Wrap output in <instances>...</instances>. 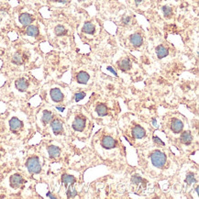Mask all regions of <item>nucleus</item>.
I'll return each mask as SVG.
<instances>
[{
	"instance_id": "obj_34",
	"label": "nucleus",
	"mask_w": 199,
	"mask_h": 199,
	"mask_svg": "<svg viewBox=\"0 0 199 199\" xmlns=\"http://www.w3.org/2000/svg\"><path fill=\"white\" fill-rule=\"evenodd\" d=\"M135 2H136L137 4H139V3H140V2H142V0H134Z\"/></svg>"
},
{
	"instance_id": "obj_36",
	"label": "nucleus",
	"mask_w": 199,
	"mask_h": 199,
	"mask_svg": "<svg viewBox=\"0 0 199 199\" xmlns=\"http://www.w3.org/2000/svg\"><path fill=\"white\" fill-rule=\"evenodd\" d=\"M49 1H52V2H54V1H56V0H49Z\"/></svg>"
},
{
	"instance_id": "obj_24",
	"label": "nucleus",
	"mask_w": 199,
	"mask_h": 199,
	"mask_svg": "<svg viewBox=\"0 0 199 199\" xmlns=\"http://www.w3.org/2000/svg\"><path fill=\"white\" fill-rule=\"evenodd\" d=\"M12 62H13L14 63H16V64L19 65V64H21V63L23 62V58H22V56H21L20 54L16 53L15 55L13 56V58H12Z\"/></svg>"
},
{
	"instance_id": "obj_22",
	"label": "nucleus",
	"mask_w": 199,
	"mask_h": 199,
	"mask_svg": "<svg viewBox=\"0 0 199 199\" xmlns=\"http://www.w3.org/2000/svg\"><path fill=\"white\" fill-rule=\"evenodd\" d=\"M119 68L123 71H127L130 68V62L129 60H123L119 62Z\"/></svg>"
},
{
	"instance_id": "obj_25",
	"label": "nucleus",
	"mask_w": 199,
	"mask_h": 199,
	"mask_svg": "<svg viewBox=\"0 0 199 199\" xmlns=\"http://www.w3.org/2000/svg\"><path fill=\"white\" fill-rule=\"evenodd\" d=\"M66 32L67 31H66V30L64 28V27H62L61 25L57 26L55 28V33H56V35H58V36H62V35L66 34Z\"/></svg>"
},
{
	"instance_id": "obj_30",
	"label": "nucleus",
	"mask_w": 199,
	"mask_h": 199,
	"mask_svg": "<svg viewBox=\"0 0 199 199\" xmlns=\"http://www.w3.org/2000/svg\"><path fill=\"white\" fill-rule=\"evenodd\" d=\"M140 181H141V179H140V177H139V176L132 177V183H134V184H138Z\"/></svg>"
},
{
	"instance_id": "obj_5",
	"label": "nucleus",
	"mask_w": 199,
	"mask_h": 199,
	"mask_svg": "<svg viewBox=\"0 0 199 199\" xmlns=\"http://www.w3.org/2000/svg\"><path fill=\"white\" fill-rule=\"evenodd\" d=\"M52 129L55 134H60L62 131V124L59 119H54L52 122Z\"/></svg>"
},
{
	"instance_id": "obj_28",
	"label": "nucleus",
	"mask_w": 199,
	"mask_h": 199,
	"mask_svg": "<svg viewBox=\"0 0 199 199\" xmlns=\"http://www.w3.org/2000/svg\"><path fill=\"white\" fill-rule=\"evenodd\" d=\"M66 194H67V196L68 197H74L76 195H77V192L74 188H71L69 187L67 192H66Z\"/></svg>"
},
{
	"instance_id": "obj_18",
	"label": "nucleus",
	"mask_w": 199,
	"mask_h": 199,
	"mask_svg": "<svg viewBox=\"0 0 199 199\" xmlns=\"http://www.w3.org/2000/svg\"><path fill=\"white\" fill-rule=\"evenodd\" d=\"M181 140L183 143L184 144H189L191 143V141H192V135L189 131H186V132H183L182 134V136H181Z\"/></svg>"
},
{
	"instance_id": "obj_19",
	"label": "nucleus",
	"mask_w": 199,
	"mask_h": 199,
	"mask_svg": "<svg viewBox=\"0 0 199 199\" xmlns=\"http://www.w3.org/2000/svg\"><path fill=\"white\" fill-rule=\"evenodd\" d=\"M16 87L19 91H25L28 88V83L24 79H18L16 82Z\"/></svg>"
},
{
	"instance_id": "obj_32",
	"label": "nucleus",
	"mask_w": 199,
	"mask_h": 199,
	"mask_svg": "<svg viewBox=\"0 0 199 199\" xmlns=\"http://www.w3.org/2000/svg\"><path fill=\"white\" fill-rule=\"evenodd\" d=\"M57 2H59V3H62V4H64L67 2V0H56Z\"/></svg>"
},
{
	"instance_id": "obj_4",
	"label": "nucleus",
	"mask_w": 199,
	"mask_h": 199,
	"mask_svg": "<svg viewBox=\"0 0 199 199\" xmlns=\"http://www.w3.org/2000/svg\"><path fill=\"white\" fill-rule=\"evenodd\" d=\"M32 17L30 15V14H27V13H24V14H21V15L19 16V21L20 23L22 24L23 26H28L30 25V23L32 22Z\"/></svg>"
},
{
	"instance_id": "obj_29",
	"label": "nucleus",
	"mask_w": 199,
	"mask_h": 199,
	"mask_svg": "<svg viewBox=\"0 0 199 199\" xmlns=\"http://www.w3.org/2000/svg\"><path fill=\"white\" fill-rule=\"evenodd\" d=\"M85 96V94L84 93V92H79V93H77L76 95H75V101L76 102H78V101H80L81 99H83L84 97Z\"/></svg>"
},
{
	"instance_id": "obj_31",
	"label": "nucleus",
	"mask_w": 199,
	"mask_h": 199,
	"mask_svg": "<svg viewBox=\"0 0 199 199\" xmlns=\"http://www.w3.org/2000/svg\"><path fill=\"white\" fill-rule=\"evenodd\" d=\"M153 140H155V142H157V143H160V144H161V145H164V143H163V142L159 139V138H157V137H154L153 138Z\"/></svg>"
},
{
	"instance_id": "obj_1",
	"label": "nucleus",
	"mask_w": 199,
	"mask_h": 199,
	"mask_svg": "<svg viewBox=\"0 0 199 199\" xmlns=\"http://www.w3.org/2000/svg\"><path fill=\"white\" fill-rule=\"evenodd\" d=\"M152 164L157 167V168H161L164 165L165 161H166V157L165 154L162 153L161 152H155L152 154Z\"/></svg>"
},
{
	"instance_id": "obj_7",
	"label": "nucleus",
	"mask_w": 199,
	"mask_h": 199,
	"mask_svg": "<svg viewBox=\"0 0 199 199\" xmlns=\"http://www.w3.org/2000/svg\"><path fill=\"white\" fill-rule=\"evenodd\" d=\"M102 145L106 149H111L115 146V140L110 136H106L102 140Z\"/></svg>"
},
{
	"instance_id": "obj_15",
	"label": "nucleus",
	"mask_w": 199,
	"mask_h": 199,
	"mask_svg": "<svg viewBox=\"0 0 199 199\" xmlns=\"http://www.w3.org/2000/svg\"><path fill=\"white\" fill-rule=\"evenodd\" d=\"M76 79H77V82L80 83V84H86L89 80V75L84 73V72H81L77 74L76 76Z\"/></svg>"
},
{
	"instance_id": "obj_37",
	"label": "nucleus",
	"mask_w": 199,
	"mask_h": 199,
	"mask_svg": "<svg viewBox=\"0 0 199 199\" xmlns=\"http://www.w3.org/2000/svg\"><path fill=\"white\" fill-rule=\"evenodd\" d=\"M78 1H84V0H78Z\"/></svg>"
},
{
	"instance_id": "obj_6",
	"label": "nucleus",
	"mask_w": 199,
	"mask_h": 199,
	"mask_svg": "<svg viewBox=\"0 0 199 199\" xmlns=\"http://www.w3.org/2000/svg\"><path fill=\"white\" fill-rule=\"evenodd\" d=\"M183 125L180 119H174L172 124V130L174 133H180L183 130Z\"/></svg>"
},
{
	"instance_id": "obj_23",
	"label": "nucleus",
	"mask_w": 199,
	"mask_h": 199,
	"mask_svg": "<svg viewBox=\"0 0 199 199\" xmlns=\"http://www.w3.org/2000/svg\"><path fill=\"white\" fill-rule=\"evenodd\" d=\"M96 112L99 116H105L106 112H108V108L105 105H99L96 108Z\"/></svg>"
},
{
	"instance_id": "obj_13",
	"label": "nucleus",
	"mask_w": 199,
	"mask_h": 199,
	"mask_svg": "<svg viewBox=\"0 0 199 199\" xmlns=\"http://www.w3.org/2000/svg\"><path fill=\"white\" fill-rule=\"evenodd\" d=\"M132 135H133V137L136 139H141L144 136V130L140 126L135 127L132 130Z\"/></svg>"
},
{
	"instance_id": "obj_26",
	"label": "nucleus",
	"mask_w": 199,
	"mask_h": 199,
	"mask_svg": "<svg viewBox=\"0 0 199 199\" xmlns=\"http://www.w3.org/2000/svg\"><path fill=\"white\" fill-rule=\"evenodd\" d=\"M162 12H163V15L166 16V17H170L173 14V10H172V8H170V6H163V8H162Z\"/></svg>"
},
{
	"instance_id": "obj_12",
	"label": "nucleus",
	"mask_w": 199,
	"mask_h": 199,
	"mask_svg": "<svg viewBox=\"0 0 199 199\" xmlns=\"http://www.w3.org/2000/svg\"><path fill=\"white\" fill-rule=\"evenodd\" d=\"M130 41L131 43L134 45V46H140L142 44V41H143V39H142L141 35L139 34V33H136L131 36L130 38Z\"/></svg>"
},
{
	"instance_id": "obj_11",
	"label": "nucleus",
	"mask_w": 199,
	"mask_h": 199,
	"mask_svg": "<svg viewBox=\"0 0 199 199\" xmlns=\"http://www.w3.org/2000/svg\"><path fill=\"white\" fill-rule=\"evenodd\" d=\"M26 33L28 36H31V37H36L38 36L39 34V30L36 26H33V25H28L26 28Z\"/></svg>"
},
{
	"instance_id": "obj_10",
	"label": "nucleus",
	"mask_w": 199,
	"mask_h": 199,
	"mask_svg": "<svg viewBox=\"0 0 199 199\" xmlns=\"http://www.w3.org/2000/svg\"><path fill=\"white\" fill-rule=\"evenodd\" d=\"M156 54H157L158 58H160V59L164 58L165 56L168 55V49L164 46L160 45L157 47V49H156Z\"/></svg>"
},
{
	"instance_id": "obj_9",
	"label": "nucleus",
	"mask_w": 199,
	"mask_h": 199,
	"mask_svg": "<svg viewBox=\"0 0 199 199\" xmlns=\"http://www.w3.org/2000/svg\"><path fill=\"white\" fill-rule=\"evenodd\" d=\"M22 183H23L22 177H21L20 175H18V174L13 175L10 178V183L12 184L13 187H18Z\"/></svg>"
},
{
	"instance_id": "obj_27",
	"label": "nucleus",
	"mask_w": 199,
	"mask_h": 199,
	"mask_svg": "<svg viewBox=\"0 0 199 199\" xmlns=\"http://www.w3.org/2000/svg\"><path fill=\"white\" fill-rule=\"evenodd\" d=\"M186 181L187 183H193L196 182V179L195 178V174H192V173L188 174Z\"/></svg>"
},
{
	"instance_id": "obj_38",
	"label": "nucleus",
	"mask_w": 199,
	"mask_h": 199,
	"mask_svg": "<svg viewBox=\"0 0 199 199\" xmlns=\"http://www.w3.org/2000/svg\"><path fill=\"white\" fill-rule=\"evenodd\" d=\"M0 21H1V18H0Z\"/></svg>"
},
{
	"instance_id": "obj_21",
	"label": "nucleus",
	"mask_w": 199,
	"mask_h": 199,
	"mask_svg": "<svg viewBox=\"0 0 199 199\" xmlns=\"http://www.w3.org/2000/svg\"><path fill=\"white\" fill-rule=\"evenodd\" d=\"M42 122L44 124H48L49 122L52 121V114L50 112V111H44L43 112V115H42Z\"/></svg>"
},
{
	"instance_id": "obj_16",
	"label": "nucleus",
	"mask_w": 199,
	"mask_h": 199,
	"mask_svg": "<svg viewBox=\"0 0 199 199\" xmlns=\"http://www.w3.org/2000/svg\"><path fill=\"white\" fill-rule=\"evenodd\" d=\"M48 152H49V155H50V157H52V158H56V157H58V156L60 155V149L58 147H56V146H51V147H49L48 149Z\"/></svg>"
},
{
	"instance_id": "obj_3",
	"label": "nucleus",
	"mask_w": 199,
	"mask_h": 199,
	"mask_svg": "<svg viewBox=\"0 0 199 199\" xmlns=\"http://www.w3.org/2000/svg\"><path fill=\"white\" fill-rule=\"evenodd\" d=\"M51 96H52V99L54 102H61V101H62V99H63V95L62 93V91L60 89H58V88L52 89Z\"/></svg>"
},
{
	"instance_id": "obj_2",
	"label": "nucleus",
	"mask_w": 199,
	"mask_h": 199,
	"mask_svg": "<svg viewBox=\"0 0 199 199\" xmlns=\"http://www.w3.org/2000/svg\"><path fill=\"white\" fill-rule=\"evenodd\" d=\"M27 167L28 172L31 174H39L41 170L40 161L37 157H32L28 159L27 162Z\"/></svg>"
},
{
	"instance_id": "obj_14",
	"label": "nucleus",
	"mask_w": 199,
	"mask_h": 199,
	"mask_svg": "<svg viewBox=\"0 0 199 199\" xmlns=\"http://www.w3.org/2000/svg\"><path fill=\"white\" fill-rule=\"evenodd\" d=\"M84 124H85V121H84L83 118H76L74 121L73 127H74V129L75 130L81 131L84 129Z\"/></svg>"
},
{
	"instance_id": "obj_35",
	"label": "nucleus",
	"mask_w": 199,
	"mask_h": 199,
	"mask_svg": "<svg viewBox=\"0 0 199 199\" xmlns=\"http://www.w3.org/2000/svg\"><path fill=\"white\" fill-rule=\"evenodd\" d=\"M48 196H49V197H51V198H55V196L52 195L51 194H48Z\"/></svg>"
},
{
	"instance_id": "obj_8",
	"label": "nucleus",
	"mask_w": 199,
	"mask_h": 199,
	"mask_svg": "<svg viewBox=\"0 0 199 199\" xmlns=\"http://www.w3.org/2000/svg\"><path fill=\"white\" fill-rule=\"evenodd\" d=\"M9 126H10L11 130L17 131L20 129L21 127H22V123H21V121L18 118H12L9 122Z\"/></svg>"
},
{
	"instance_id": "obj_17",
	"label": "nucleus",
	"mask_w": 199,
	"mask_h": 199,
	"mask_svg": "<svg viewBox=\"0 0 199 199\" xmlns=\"http://www.w3.org/2000/svg\"><path fill=\"white\" fill-rule=\"evenodd\" d=\"M62 181L65 184H69V186H72L75 183V178L72 175H68V174H64L62 175Z\"/></svg>"
},
{
	"instance_id": "obj_33",
	"label": "nucleus",
	"mask_w": 199,
	"mask_h": 199,
	"mask_svg": "<svg viewBox=\"0 0 199 199\" xmlns=\"http://www.w3.org/2000/svg\"><path fill=\"white\" fill-rule=\"evenodd\" d=\"M108 70L111 71V72H112V73H113L114 74H116V72H115V71H114V70H113L112 68H110V67H108Z\"/></svg>"
},
{
	"instance_id": "obj_20",
	"label": "nucleus",
	"mask_w": 199,
	"mask_h": 199,
	"mask_svg": "<svg viewBox=\"0 0 199 199\" xmlns=\"http://www.w3.org/2000/svg\"><path fill=\"white\" fill-rule=\"evenodd\" d=\"M84 31L87 34H93L95 32V26L94 24H92L90 22H87L84 25Z\"/></svg>"
}]
</instances>
